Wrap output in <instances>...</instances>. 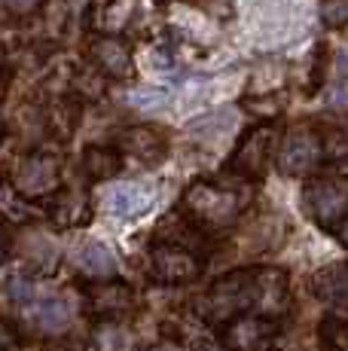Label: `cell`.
Segmentation results:
<instances>
[{"label":"cell","instance_id":"cell-25","mask_svg":"<svg viewBox=\"0 0 348 351\" xmlns=\"http://www.w3.org/2000/svg\"><path fill=\"white\" fill-rule=\"evenodd\" d=\"M165 98H169V92L159 89V86H138L129 95V104L135 110H159L165 104Z\"/></svg>","mask_w":348,"mask_h":351},{"label":"cell","instance_id":"cell-27","mask_svg":"<svg viewBox=\"0 0 348 351\" xmlns=\"http://www.w3.org/2000/svg\"><path fill=\"white\" fill-rule=\"evenodd\" d=\"M321 16L330 28H343V25H348V0H327L321 6Z\"/></svg>","mask_w":348,"mask_h":351},{"label":"cell","instance_id":"cell-3","mask_svg":"<svg viewBox=\"0 0 348 351\" xmlns=\"http://www.w3.org/2000/svg\"><path fill=\"white\" fill-rule=\"evenodd\" d=\"M278 144H281V132L275 123H260L247 128L242 141L236 144V150H232V159L226 162V171L247 180V184H257V180L266 178L269 165L275 162Z\"/></svg>","mask_w":348,"mask_h":351},{"label":"cell","instance_id":"cell-5","mask_svg":"<svg viewBox=\"0 0 348 351\" xmlns=\"http://www.w3.org/2000/svg\"><path fill=\"white\" fill-rule=\"evenodd\" d=\"M284 333V318L247 312L217 330V339L226 351H275Z\"/></svg>","mask_w":348,"mask_h":351},{"label":"cell","instance_id":"cell-24","mask_svg":"<svg viewBox=\"0 0 348 351\" xmlns=\"http://www.w3.org/2000/svg\"><path fill=\"white\" fill-rule=\"evenodd\" d=\"M92 348L101 351H123L125 348V330L119 327V321H104L95 327V336H92Z\"/></svg>","mask_w":348,"mask_h":351},{"label":"cell","instance_id":"cell-9","mask_svg":"<svg viewBox=\"0 0 348 351\" xmlns=\"http://www.w3.org/2000/svg\"><path fill=\"white\" fill-rule=\"evenodd\" d=\"M303 208L314 223L330 232V229L348 214V184L339 178L309 180L303 190Z\"/></svg>","mask_w":348,"mask_h":351},{"label":"cell","instance_id":"cell-19","mask_svg":"<svg viewBox=\"0 0 348 351\" xmlns=\"http://www.w3.org/2000/svg\"><path fill=\"white\" fill-rule=\"evenodd\" d=\"M79 117H83L79 101L73 95H64V98H58L55 104H52L49 113H46V128H49L55 138L71 141L73 132H77V125H79Z\"/></svg>","mask_w":348,"mask_h":351},{"label":"cell","instance_id":"cell-4","mask_svg":"<svg viewBox=\"0 0 348 351\" xmlns=\"http://www.w3.org/2000/svg\"><path fill=\"white\" fill-rule=\"evenodd\" d=\"M205 272V254L177 245H150L147 275L159 287H186Z\"/></svg>","mask_w":348,"mask_h":351},{"label":"cell","instance_id":"cell-33","mask_svg":"<svg viewBox=\"0 0 348 351\" xmlns=\"http://www.w3.org/2000/svg\"><path fill=\"white\" fill-rule=\"evenodd\" d=\"M330 235H333V239H336V241H339V245H343V247H345V251H348V214H345V217H343V220H339V223H336V226H333V229H330Z\"/></svg>","mask_w":348,"mask_h":351},{"label":"cell","instance_id":"cell-11","mask_svg":"<svg viewBox=\"0 0 348 351\" xmlns=\"http://www.w3.org/2000/svg\"><path fill=\"white\" fill-rule=\"evenodd\" d=\"M119 153L123 156L138 159L140 165L153 168L169 156V138H165L162 128L156 125H129L116 141Z\"/></svg>","mask_w":348,"mask_h":351},{"label":"cell","instance_id":"cell-31","mask_svg":"<svg viewBox=\"0 0 348 351\" xmlns=\"http://www.w3.org/2000/svg\"><path fill=\"white\" fill-rule=\"evenodd\" d=\"M348 104V83H336L330 92V107H345Z\"/></svg>","mask_w":348,"mask_h":351},{"label":"cell","instance_id":"cell-7","mask_svg":"<svg viewBox=\"0 0 348 351\" xmlns=\"http://www.w3.org/2000/svg\"><path fill=\"white\" fill-rule=\"evenodd\" d=\"M324 138L309 125H297L281 134L275 165L287 178H303V174L324 165Z\"/></svg>","mask_w":348,"mask_h":351},{"label":"cell","instance_id":"cell-1","mask_svg":"<svg viewBox=\"0 0 348 351\" xmlns=\"http://www.w3.org/2000/svg\"><path fill=\"white\" fill-rule=\"evenodd\" d=\"M229 178L232 180L199 178L186 186L184 199H180V208H184L208 235L226 232V229L236 226L238 217L245 214V208L251 205V199H253V193H251L253 184L236 178V174H229Z\"/></svg>","mask_w":348,"mask_h":351},{"label":"cell","instance_id":"cell-35","mask_svg":"<svg viewBox=\"0 0 348 351\" xmlns=\"http://www.w3.org/2000/svg\"><path fill=\"white\" fill-rule=\"evenodd\" d=\"M138 351H180L177 346H174V342H153V346H144V348H138Z\"/></svg>","mask_w":348,"mask_h":351},{"label":"cell","instance_id":"cell-16","mask_svg":"<svg viewBox=\"0 0 348 351\" xmlns=\"http://www.w3.org/2000/svg\"><path fill=\"white\" fill-rule=\"evenodd\" d=\"M71 260H73V266L83 275H89L92 281L113 278V275H116V254H113L104 241H83V245L71 254Z\"/></svg>","mask_w":348,"mask_h":351},{"label":"cell","instance_id":"cell-22","mask_svg":"<svg viewBox=\"0 0 348 351\" xmlns=\"http://www.w3.org/2000/svg\"><path fill=\"white\" fill-rule=\"evenodd\" d=\"M318 339L330 351H348V318L345 315H327L318 324Z\"/></svg>","mask_w":348,"mask_h":351},{"label":"cell","instance_id":"cell-15","mask_svg":"<svg viewBox=\"0 0 348 351\" xmlns=\"http://www.w3.org/2000/svg\"><path fill=\"white\" fill-rule=\"evenodd\" d=\"M150 202H153L150 190H144V186H138V184H116L104 195L107 214L116 220H135L138 214H144L147 208H150Z\"/></svg>","mask_w":348,"mask_h":351},{"label":"cell","instance_id":"cell-2","mask_svg":"<svg viewBox=\"0 0 348 351\" xmlns=\"http://www.w3.org/2000/svg\"><path fill=\"white\" fill-rule=\"evenodd\" d=\"M196 315L208 327L223 330L229 321H236L238 315H247L257 308V290H253V266L232 269V272L220 275L214 285L196 300Z\"/></svg>","mask_w":348,"mask_h":351},{"label":"cell","instance_id":"cell-32","mask_svg":"<svg viewBox=\"0 0 348 351\" xmlns=\"http://www.w3.org/2000/svg\"><path fill=\"white\" fill-rule=\"evenodd\" d=\"M6 3V10H12V12H31V10H37L43 0H3Z\"/></svg>","mask_w":348,"mask_h":351},{"label":"cell","instance_id":"cell-21","mask_svg":"<svg viewBox=\"0 0 348 351\" xmlns=\"http://www.w3.org/2000/svg\"><path fill=\"white\" fill-rule=\"evenodd\" d=\"M0 287H3V293L10 296L12 302H18V306L31 302V300H34V293H37L34 272H31L28 266H16V269H10V272L3 275V281H0Z\"/></svg>","mask_w":348,"mask_h":351},{"label":"cell","instance_id":"cell-26","mask_svg":"<svg viewBox=\"0 0 348 351\" xmlns=\"http://www.w3.org/2000/svg\"><path fill=\"white\" fill-rule=\"evenodd\" d=\"M25 348V333L12 318L0 315V351H22Z\"/></svg>","mask_w":348,"mask_h":351},{"label":"cell","instance_id":"cell-6","mask_svg":"<svg viewBox=\"0 0 348 351\" xmlns=\"http://www.w3.org/2000/svg\"><path fill=\"white\" fill-rule=\"evenodd\" d=\"M138 308V293L125 281L98 278L83 285V312L95 324L123 321Z\"/></svg>","mask_w":348,"mask_h":351},{"label":"cell","instance_id":"cell-36","mask_svg":"<svg viewBox=\"0 0 348 351\" xmlns=\"http://www.w3.org/2000/svg\"><path fill=\"white\" fill-rule=\"evenodd\" d=\"M192 351H220V348L211 346V342H199V346H192Z\"/></svg>","mask_w":348,"mask_h":351},{"label":"cell","instance_id":"cell-34","mask_svg":"<svg viewBox=\"0 0 348 351\" xmlns=\"http://www.w3.org/2000/svg\"><path fill=\"white\" fill-rule=\"evenodd\" d=\"M10 247H12L10 232H6V229L0 226V266H3V260H6V256H10Z\"/></svg>","mask_w":348,"mask_h":351},{"label":"cell","instance_id":"cell-38","mask_svg":"<svg viewBox=\"0 0 348 351\" xmlns=\"http://www.w3.org/2000/svg\"><path fill=\"white\" fill-rule=\"evenodd\" d=\"M0 83H3V77H0Z\"/></svg>","mask_w":348,"mask_h":351},{"label":"cell","instance_id":"cell-18","mask_svg":"<svg viewBox=\"0 0 348 351\" xmlns=\"http://www.w3.org/2000/svg\"><path fill=\"white\" fill-rule=\"evenodd\" d=\"M40 217L34 202L28 195H22L12 184H0V220L12 226H28Z\"/></svg>","mask_w":348,"mask_h":351},{"label":"cell","instance_id":"cell-20","mask_svg":"<svg viewBox=\"0 0 348 351\" xmlns=\"http://www.w3.org/2000/svg\"><path fill=\"white\" fill-rule=\"evenodd\" d=\"M34 324L43 333L58 336L62 330H68L71 324V306L62 300V296H46L34 306Z\"/></svg>","mask_w":348,"mask_h":351},{"label":"cell","instance_id":"cell-23","mask_svg":"<svg viewBox=\"0 0 348 351\" xmlns=\"http://www.w3.org/2000/svg\"><path fill=\"white\" fill-rule=\"evenodd\" d=\"M129 19L125 6L119 0H107V3H98L95 12H92V25H95L98 34H116L119 25Z\"/></svg>","mask_w":348,"mask_h":351},{"label":"cell","instance_id":"cell-8","mask_svg":"<svg viewBox=\"0 0 348 351\" xmlns=\"http://www.w3.org/2000/svg\"><path fill=\"white\" fill-rule=\"evenodd\" d=\"M12 186H16L22 195L34 199H49L62 190V162L52 153L43 150H31L28 156H22L16 162V171H12Z\"/></svg>","mask_w":348,"mask_h":351},{"label":"cell","instance_id":"cell-13","mask_svg":"<svg viewBox=\"0 0 348 351\" xmlns=\"http://www.w3.org/2000/svg\"><path fill=\"white\" fill-rule=\"evenodd\" d=\"M309 290L314 300L327 306H348V263H327L309 278Z\"/></svg>","mask_w":348,"mask_h":351},{"label":"cell","instance_id":"cell-30","mask_svg":"<svg viewBox=\"0 0 348 351\" xmlns=\"http://www.w3.org/2000/svg\"><path fill=\"white\" fill-rule=\"evenodd\" d=\"M150 58H153V67H156V71H174V56H171V52L153 49Z\"/></svg>","mask_w":348,"mask_h":351},{"label":"cell","instance_id":"cell-12","mask_svg":"<svg viewBox=\"0 0 348 351\" xmlns=\"http://www.w3.org/2000/svg\"><path fill=\"white\" fill-rule=\"evenodd\" d=\"M95 214L92 199L83 190H73V186H62L55 195L46 199V217L52 226L58 229H79L86 226Z\"/></svg>","mask_w":348,"mask_h":351},{"label":"cell","instance_id":"cell-29","mask_svg":"<svg viewBox=\"0 0 348 351\" xmlns=\"http://www.w3.org/2000/svg\"><path fill=\"white\" fill-rule=\"evenodd\" d=\"M43 351H92V346H86L83 339H71V336H55V339H46Z\"/></svg>","mask_w":348,"mask_h":351},{"label":"cell","instance_id":"cell-28","mask_svg":"<svg viewBox=\"0 0 348 351\" xmlns=\"http://www.w3.org/2000/svg\"><path fill=\"white\" fill-rule=\"evenodd\" d=\"M192 3L199 6L202 12H208L214 19H232V12H236V6H232V0H192Z\"/></svg>","mask_w":348,"mask_h":351},{"label":"cell","instance_id":"cell-17","mask_svg":"<svg viewBox=\"0 0 348 351\" xmlns=\"http://www.w3.org/2000/svg\"><path fill=\"white\" fill-rule=\"evenodd\" d=\"M238 125V110L236 107H217V110L202 113L199 119L186 123V134L196 141H220Z\"/></svg>","mask_w":348,"mask_h":351},{"label":"cell","instance_id":"cell-10","mask_svg":"<svg viewBox=\"0 0 348 351\" xmlns=\"http://www.w3.org/2000/svg\"><path fill=\"white\" fill-rule=\"evenodd\" d=\"M89 58H92V67H98L107 80H132L135 77L132 49L125 40L116 37V34H95V37L89 40Z\"/></svg>","mask_w":348,"mask_h":351},{"label":"cell","instance_id":"cell-14","mask_svg":"<svg viewBox=\"0 0 348 351\" xmlns=\"http://www.w3.org/2000/svg\"><path fill=\"white\" fill-rule=\"evenodd\" d=\"M79 168H83V178L89 184H104L123 171V153L116 144H92L79 156Z\"/></svg>","mask_w":348,"mask_h":351},{"label":"cell","instance_id":"cell-37","mask_svg":"<svg viewBox=\"0 0 348 351\" xmlns=\"http://www.w3.org/2000/svg\"><path fill=\"white\" fill-rule=\"evenodd\" d=\"M3 56H6V49H3V43H0V64H3Z\"/></svg>","mask_w":348,"mask_h":351}]
</instances>
